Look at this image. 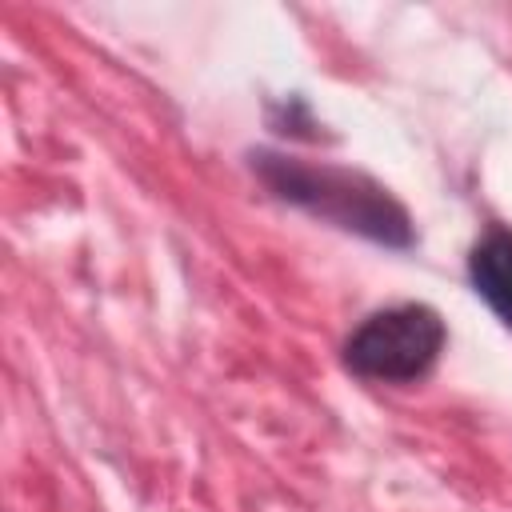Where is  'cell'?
I'll return each mask as SVG.
<instances>
[{"mask_svg":"<svg viewBox=\"0 0 512 512\" xmlns=\"http://www.w3.org/2000/svg\"><path fill=\"white\" fill-rule=\"evenodd\" d=\"M468 280L476 296L512 328V232L488 228L468 256Z\"/></svg>","mask_w":512,"mask_h":512,"instance_id":"obj_3","label":"cell"},{"mask_svg":"<svg viewBox=\"0 0 512 512\" xmlns=\"http://www.w3.org/2000/svg\"><path fill=\"white\" fill-rule=\"evenodd\" d=\"M252 168L276 200L296 204L316 220H328L384 248H412L416 240L404 204L364 172L340 164H312L288 152H256Z\"/></svg>","mask_w":512,"mask_h":512,"instance_id":"obj_1","label":"cell"},{"mask_svg":"<svg viewBox=\"0 0 512 512\" xmlns=\"http://www.w3.org/2000/svg\"><path fill=\"white\" fill-rule=\"evenodd\" d=\"M448 328L428 304H392L364 316L344 340V364L364 380L412 384L428 376L444 352Z\"/></svg>","mask_w":512,"mask_h":512,"instance_id":"obj_2","label":"cell"}]
</instances>
